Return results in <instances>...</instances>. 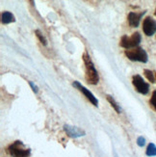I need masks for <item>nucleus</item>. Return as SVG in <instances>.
<instances>
[{"instance_id":"f3484780","label":"nucleus","mask_w":156,"mask_h":157,"mask_svg":"<svg viewBox=\"0 0 156 157\" xmlns=\"http://www.w3.org/2000/svg\"><path fill=\"white\" fill-rule=\"evenodd\" d=\"M29 85L31 86V88H32V90H33L34 93H38V91H39V90H38V87H37L35 84H34L32 81H29Z\"/></svg>"},{"instance_id":"ddd939ff","label":"nucleus","mask_w":156,"mask_h":157,"mask_svg":"<svg viewBox=\"0 0 156 157\" xmlns=\"http://www.w3.org/2000/svg\"><path fill=\"white\" fill-rule=\"evenodd\" d=\"M144 73H145L146 77L148 79V81H150L151 83H154V82H155V77H154L153 72L151 71H150V70H145L144 71Z\"/></svg>"},{"instance_id":"a211bd4d","label":"nucleus","mask_w":156,"mask_h":157,"mask_svg":"<svg viewBox=\"0 0 156 157\" xmlns=\"http://www.w3.org/2000/svg\"><path fill=\"white\" fill-rule=\"evenodd\" d=\"M155 16H156V11H155Z\"/></svg>"},{"instance_id":"7ed1b4c3","label":"nucleus","mask_w":156,"mask_h":157,"mask_svg":"<svg viewBox=\"0 0 156 157\" xmlns=\"http://www.w3.org/2000/svg\"><path fill=\"white\" fill-rule=\"evenodd\" d=\"M125 56L131 61H138L141 63L147 62V53L142 47H135L132 49L125 50Z\"/></svg>"},{"instance_id":"9b49d317","label":"nucleus","mask_w":156,"mask_h":157,"mask_svg":"<svg viewBox=\"0 0 156 157\" xmlns=\"http://www.w3.org/2000/svg\"><path fill=\"white\" fill-rule=\"evenodd\" d=\"M107 100H108V102H109V103L111 104V106L115 109V111H116L118 114H120L121 112V109H120V105L117 103V101L113 98V97H111V95L108 94L107 95Z\"/></svg>"},{"instance_id":"f8f14e48","label":"nucleus","mask_w":156,"mask_h":157,"mask_svg":"<svg viewBox=\"0 0 156 157\" xmlns=\"http://www.w3.org/2000/svg\"><path fill=\"white\" fill-rule=\"evenodd\" d=\"M147 156H155L156 155V147L154 144H150L147 146L146 151Z\"/></svg>"},{"instance_id":"20e7f679","label":"nucleus","mask_w":156,"mask_h":157,"mask_svg":"<svg viewBox=\"0 0 156 157\" xmlns=\"http://www.w3.org/2000/svg\"><path fill=\"white\" fill-rule=\"evenodd\" d=\"M141 35L139 32L133 33L131 37H128L126 35L123 36L120 39V45L124 48H126L127 50L130 48H135L137 45L141 43Z\"/></svg>"},{"instance_id":"2eb2a0df","label":"nucleus","mask_w":156,"mask_h":157,"mask_svg":"<svg viewBox=\"0 0 156 157\" xmlns=\"http://www.w3.org/2000/svg\"><path fill=\"white\" fill-rule=\"evenodd\" d=\"M150 104L154 107V109L156 110V91H154L152 94V97L150 98Z\"/></svg>"},{"instance_id":"423d86ee","label":"nucleus","mask_w":156,"mask_h":157,"mask_svg":"<svg viewBox=\"0 0 156 157\" xmlns=\"http://www.w3.org/2000/svg\"><path fill=\"white\" fill-rule=\"evenodd\" d=\"M143 30L146 36H152L156 32V21L150 17H147L144 19Z\"/></svg>"},{"instance_id":"f257e3e1","label":"nucleus","mask_w":156,"mask_h":157,"mask_svg":"<svg viewBox=\"0 0 156 157\" xmlns=\"http://www.w3.org/2000/svg\"><path fill=\"white\" fill-rule=\"evenodd\" d=\"M83 61L85 64V69H86V80L89 84L92 85H97L99 81V77H98V73L97 71L94 67L93 63L92 62L90 55L88 54V52L86 51L83 54Z\"/></svg>"},{"instance_id":"9d476101","label":"nucleus","mask_w":156,"mask_h":157,"mask_svg":"<svg viewBox=\"0 0 156 157\" xmlns=\"http://www.w3.org/2000/svg\"><path fill=\"white\" fill-rule=\"evenodd\" d=\"M1 20H2V23L3 24H9L11 22H13L15 21V17H13V15L11 13V12H3L2 15H1Z\"/></svg>"},{"instance_id":"f03ea898","label":"nucleus","mask_w":156,"mask_h":157,"mask_svg":"<svg viewBox=\"0 0 156 157\" xmlns=\"http://www.w3.org/2000/svg\"><path fill=\"white\" fill-rule=\"evenodd\" d=\"M8 151L12 157H30L31 151L26 148L21 141H16L8 147Z\"/></svg>"},{"instance_id":"6ab92c4d","label":"nucleus","mask_w":156,"mask_h":157,"mask_svg":"<svg viewBox=\"0 0 156 157\" xmlns=\"http://www.w3.org/2000/svg\"><path fill=\"white\" fill-rule=\"evenodd\" d=\"M155 76H156V72H155Z\"/></svg>"},{"instance_id":"0eeeda50","label":"nucleus","mask_w":156,"mask_h":157,"mask_svg":"<svg viewBox=\"0 0 156 157\" xmlns=\"http://www.w3.org/2000/svg\"><path fill=\"white\" fill-rule=\"evenodd\" d=\"M72 86L73 87H75L76 89H78V90L82 93L85 97L90 100V102H92V103L94 105V106H97L98 105V101H97V98L94 97V95L88 90V89H86L84 86H82L78 81H74L73 83H72Z\"/></svg>"},{"instance_id":"39448f33","label":"nucleus","mask_w":156,"mask_h":157,"mask_svg":"<svg viewBox=\"0 0 156 157\" xmlns=\"http://www.w3.org/2000/svg\"><path fill=\"white\" fill-rule=\"evenodd\" d=\"M132 82H133L134 87L136 88V90L140 94H146L148 93V91H150V86H148V84L146 83L145 80L142 78V76L138 75V74H136V75L133 76Z\"/></svg>"},{"instance_id":"dca6fc26","label":"nucleus","mask_w":156,"mask_h":157,"mask_svg":"<svg viewBox=\"0 0 156 157\" xmlns=\"http://www.w3.org/2000/svg\"><path fill=\"white\" fill-rule=\"evenodd\" d=\"M145 143H146V140H145L144 137H142V136L137 139V144H138V146H140V147H144Z\"/></svg>"},{"instance_id":"1a4fd4ad","label":"nucleus","mask_w":156,"mask_h":157,"mask_svg":"<svg viewBox=\"0 0 156 157\" xmlns=\"http://www.w3.org/2000/svg\"><path fill=\"white\" fill-rule=\"evenodd\" d=\"M145 12H142L140 13H134V12H131L129 13V15H128V23L131 27H138L139 23H140V20L142 18V17L144 16Z\"/></svg>"},{"instance_id":"6e6552de","label":"nucleus","mask_w":156,"mask_h":157,"mask_svg":"<svg viewBox=\"0 0 156 157\" xmlns=\"http://www.w3.org/2000/svg\"><path fill=\"white\" fill-rule=\"evenodd\" d=\"M64 130L71 138H78V137H81V136L85 135V131L82 130L81 128L76 127V126H72L70 124H65Z\"/></svg>"},{"instance_id":"4468645a","label":"nucleus","mask_w":156,"mask_h":157,"mask_svg":"<svg viewBox=\"0 0 156 157\" xmlns=\"http://www.w3.org/2000/svg\"><path fill=\"white\" fill-rule=\"evenodd\" d=\"M35 34H36V36L38 37V39L40 40V42L42 43L44 45H46V44H47V40H46V39L44 38V36L42 34V32H40V30H36V31H35Z\"/></svg>"}]
</instances>
